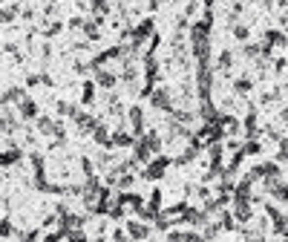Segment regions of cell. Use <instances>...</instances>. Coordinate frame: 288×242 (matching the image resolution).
I'll use <instances>...</instances> for the list:
<instances>
[{
    "label": "cell",
    "mask_w": 288,
    "mask_h": 242,
    "mask_svg": "<svg viewBox=\"0 0 288 242\" xmlns=\"http://www.w3.org/2000/svg\"><path fill=\"white\" fill-rule=\"evenodd\" d=\"M93 98H96V84H93V81H84V95H81V101H84V104H93Z\"/></svg>",
    "instance_id": "15"
},
{
    "label": "cell",
    "mask_w": 288,
    "mask_h": 242,
    "mask_svg": "<svg viewBox=\"0 0 288 242\" xmlns=\"http://www.w3.org/2000/svg\"><path fill=\"white\" fill-rule=\"evenodd\" d=\"M251 87H254L251 78H236V81H233V92H239V95H248Z\"/></svg>",
    "instance_id": "13"
},
{
    "label": "cell",
    "mask_w": 288,
    "mask_h": 242,
    "mask_svg": "<svg viewBox=\"0 0 288 242\" xmlns=\"http://www.w3.org/2000/svg\"><path fill=\"white\" fill-rule=\"evenodd\" d=\"M130 130H133V139H138L144 133V113H141V107L130 110Z\"/></svg>",
    "instance_id": "4"
},
{
    "label": "cell",
    "mask_w": 288,
    "mask_h": 242,
    "mask_svg": "<svg viewBox=\"0 0 288 242\" xmlns=\"http://www.w3.org/2000/svg\"><path fill=\"white\" fill-rule=\"evenodd\" d=\"M133 136L130 133H121V130H115L113 136H110V147H133Z\"/></svg>",
    "instance_id": "8"
},
{
    "label": "cell",
    "mask_w": 288,
    "mask_h": 242,
    "mask_svg": "<svg viewBox=\"0 0 288 242\" xmlns=\"http://www.w3.org/2000/svg\"><path fill=\"white\" fill-rule=\"evenodd\" d=\"M20 156H23V153L18 150V147H12V150L0 153V167H9V164H18V161H20Z\"/></svg>",
    "instance_id": "10"
},
{
    "label": "cell",
    "mask_w": 288,
    "mask_h": 242,
    "mask_svg": "<svg viewBox=\"0 0 288 242\" xmlns=\"http://www.w3.org/2000/svg\"><path fill=\"white\" fill-rule=\"evenodd\" d=\"M230 63H233V52H230V49H225L222 55H219V60H216V69H219V72H228V69H230Z\"/></svg>",
    "instance_id": "12"
},
{
    "label": "cell",
    "mask_w": 288,
    "mask_h": 242,
    "mask_svg": "<svg viewBox=\"0 0 288 242\" xmlns=\"http://www.w3.org/2000/svg\"><path fill=\"white\" fill-rule=\"evenodd\" d=\"M18 107H20V119H38V104H35L32 98H20L18 101Z\"/></svg>",
    "instance_id": "7"
},
{
    "label": "cell",
    "mask_w": 288,
    "mask_h": 242,
    "mask_svg": "<svg viewBox=\"0 0 288 242\" xmlns=\"http://www.w3.org/2000/svg\"><path fill=\"white\" fill-rule=\"evenodd\" d=\"M61 29H64L61 23H49V26L43 29V35H46V38H52V35H58V32H61Z\"/></svg>",
    "instance_id": "18"
},
{
    "label": "cell",
    "mask_w": 288,
    "mask_h": 242,
    "mask_svg": "<svg viewBox=\"0 0 288 242\" xmlns=\"http://www.w3.org/2000/svg\"><path fill=\"white\" fill-rule=\"evenodd\" d=\"M15 15H18V6H0V23H12L15 20Z\"/></svg>",
    "instance_id": "14"
},
{
    "label": "cell",
    "mask_w": 288,
    "mask_h": 242,
    "mask_svg": "<svg viewBox=\"0 0 288 242\" xmlns=\"http://www.w3.org/2000/svg\"><path fill=\"white\" fill-rule=\"evenodd\" d=\"M96 242H110V240H104V237H98V240Z\"/></svg>",
    "instance_id": "22"
},
{
    "label": "cell",
    "mask_w": 288,
    "mask_h": 242,
    "mask_svg": "<svg viewBox=\"0 0 288 242\" xmlns=\"http://www.w3.org/2000/svg\"><path fill=\"white\" fill-rule=\"evenodd\" d=\"M150 98H153V107H159V110H164V113H170V110H173V98H170L167 87L153 90V92H150Z\"/></svg>",
    "instance_id": "3"
},
{
    "label": "cell",
    "mask_w": 288,
    "mask_h": 242,
    "mask_svg": "<svg viewBox=\"0 0 288 242\" xmlns=\"http://www.w3.org/2000/svg\"><path fill=\"white\" fill-rule=\"evenodd\" d=\"M113 242H130V237L121 231V228H115V231H113Z\"/></svg>",
    "instance_id": "19"
},
{
    "label": "cell",
    "mask_w": 288,
    "mask_h": 242,
    "mask_svg": "<svg viewBox=\"0 0 288 242\" xmlns=\"http://www.w3.org/2000/svg\"><path fill=\"white\" fill-rule=\"evenodd\" d=\"M167 164H170V159H167V156H156L153 161H147V164H144V179H147V182L161 179V173L167 170Z\"/></svg>",
    "instance_id": "1"
},
{
    "label": "cell",
    "mask_w": 288,
    "mask_h": 242,
    "mask_svg": "<svg viewBox=\"0 0 288 242\" xmlns=\"http://www.w3.org/2000/svg\"><path fill=\"white\" fill-rule=\"evenodd\" d=\"M233 38L245 43V40H248V26H242V23H233Z\"/></svg>",
    "instance_id": "17"
},
{
    "label": "cell",
    "mask_w": 288,
    "mask_h": 242,
    "mask_svg": "<svg viewBox=\"0 0 288 242\" xmlns=\"http://www.w3.org/2000/svg\"><path fill=\"white\" fill-rule=\"evenodd\" d=\"M265 43L274 49V46H283L286 49V32L283 29H271V32H265Z\"/></svg>",
    "instance_id": "9"
},
{
    "label": "cell",
    "mask_w": 288,
    "mask_h": 242,
    "mask_svg": "<svg viewBox=\"0 0 288 242\" xmlns=\"http://www.w3.org/2000/svg\"><path fill=\"white\" fill-rule=\"evenodd\" d=\"M38 130H40L43 136H52V119H49V116H40V119H38Z\"/></svg>",
    "instance_id": "16"
},
{
    "label": "cell",
    "mask_w": 288,
    "mask_h": 242,
    "mask_svg": "<svg viewBox=\"0 0 288 242\" xmlns=\"http://www.w3.org/2000/svg\"><path fill=\"white\" fill-rule=\"evenodd\" d=\"M147 234H150V228L144 225V222H138V219H130L127 222V237H133V240H147Z\"/></svg>",
    "instance_id": "5"
},
{
    "label": "cell",
    "mask_w": 288,
    "mask_h": 242,
    "mask_svg": "<svg viewBox=\"0 0 288 242\" xmlns=\"http://www.w3.org/2000/svg\"><path fill=\"white\" fill-rule=\"evenodd\" d=\"M93 84L104 87V90H113V87H115V75H113V72H107L104 66H98V69H96V81H93Z\"/></svg>",
    "instance_id": "6"
},
{
    "label": "cell",
    "mask_w": 288,
    "mask_h": 242,
    "mask_svg": "<svg viewBox=\"0 0 288 242\" xmlns=\"http://www.w3.org/2000/svg\"><path fill=\"white\" fill-rule=\"evenodd\" d=\"M196 9H199V6H196V3H188V6H185V18H193V15H196Z\"/></svg>",
    "instance_id": "20"
},
{
    "label": "cell",
    "mask_w": 288,
    "mask_h": 242,
    "mask_svg": "<svg viewBox=\"0 0 288 242\" xmlns=\"http://www.w3.org/2000/svg\"><path fill=\"white\" fill-rule=\"evenodd\" d=\"M167 242H182V240H179V234H173V237H170Z\"/></svg>",
    "instance_id": "21"
},
{
    "label": "cell",
    "mask_w": 288,
    "mask_h": 242,
    "mask_svg": "<svg viewBox=\"0 0 288 242\" xmlns=\"http://www.w3.org/2000/svg\"><path fill=\"white\" fill-rule=\"evenodd\" d=\"M130 35H133V46H130V49H133V52H135V49H141V43H144V40H147V38L153 35V18L141 20V23H138L135 29L130 32Z\"/></svg>",
    "instance_id": "2"
},
{
    "label": "cell",
    "mask_w": 288,
    "mask_h": 242,
    "mask_svg": "<svg viewBox=\"0 0 288 242\" xmlns=\"http://www.w3.org/2000/svg\"><path fill=\"white\" fill-rule=\"evenodd\" d=\"M93 139H96L98 144H104V147H110V130L98 121L96 127H93Z\"/></svg>",
    "instance_id": "11"
},
{
    "label": "cell",
    "mask_w": 288,
    "mask_h": 242,
    "mask_svg": "<svg viewBox=\"0 0 288 242\" xmlns=\"http://www.w3.org/2000/svg\"><path fill=\"white\" fill-rule=\"evenodd\" d=\"M141 242H144V240H141ZM147 242H153V240H147Z\"/></svg>",
    "instance_id": "23"
}]
</instances>
